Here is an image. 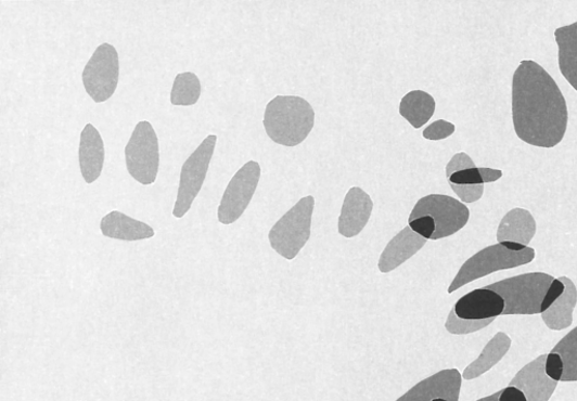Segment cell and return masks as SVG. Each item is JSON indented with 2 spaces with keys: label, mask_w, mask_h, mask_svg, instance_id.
Masks as SVG:
<instances>
[{
  "label": "cell",
  "mask_w": 577,
  "mask_h": 401,
  "mask_svg": "<svg viewBox=\"0 0 577 401\" xmlns=\"http://www.w3.org/2000/svg\"><path fill=\"white\" fill-rule=\"evenodd\" d=\"M512 122L517 138L534 147L554 148L565 137L566 100L555 79L534 61H523L513 74Z\"/></svg>",
  "instance_id": "cell-1"
},
{
  "label": "cell",
  "mask_w": 577,
  "mask_h": 401,
  "mask_svg": "<svg viewBox=\"0 0 577 401\" xmlns=\"http://www.w3.org/2000/svg\"><path fill=\"white\" fill-rule=\"evenodd\" d=\"M269 138L284 147H296L307 139L315 126V112L300 96H275L265 113Z\"/></svg>",
  "instance_id": "cell-2"
},
{
  "label": "cell",
  "mask_w": 577,
  "mask_h": 401,
  "mask_svg": "<svg viewBox=\"0 0 577 401\" xmlns=\"http://www.w3.org/2000/svg\"><path fill=\"white\" fill-rule=\"evenodd\" d=\"M535 257L536 250L522 244L504 242L487 246L460 268L449 285L448 294L451 295L464 285L489 274L530 264Z\"/></svg>",
  "instance_id": "cell-3"
},
{
  "label": "cell",
  "mask_w": 577,
  "mask_h": 401,
  "mask_svg": "<svg viewBox=\"0 0 577 401\" xmlns=\"http://www.w3.org/2000/svg\"><path fill=\"white\" fill-rule=\"evenodd\" d=\"M555 277L543 272L525 273L484 286L505 301L504 316L538 314L542 300Z\"/></svg>",
  "instance_id": "cell-4"
},
{
  "label": "cell",
  "mask_w": 577,
  "mask_h": 401,
  "mask_svg": "<svg viewBox=\"0 0 577 401\" xmlns=\"http://www.w3.org/2000/svg\"><path fill=\"white\" fill-rule=\"evenodd\" d=\"M315 197L307 195L298 200L271 228L269 241L271 247L283 259L293 261L306 246L311 234V219Z\"/></svg>",
  "instance_id": "cell-5"
},
{
  "label": "cell",
  "mask_w": 577,
  "mask_h": 401,
  "mask_svg": "<svg viewBox=\"0 0 577 401\" xmlns=\"http://www.w3.org/2000/svg\"><path fill=\"white\" fill-rule=\"evenodd\" d=\"M126 165L130 177L141 185L156 182L159 169L158 137L149 121L139 122L126 146Z\"/></svg>",
  "instance_id": "cell-6"
},
{
  "label": "cell",
  "mask_w": 577,
  "mask_h": 401,
  "mask_svg": "<svg viewBox=\"0 0 577 401\" xmlns=\"http://www.w3.org/2000/svg\"><path fill=\"white\" fill-rule=\"evenodd\" d=\"M119 77V53L106 42L97 48L81 74L84 89L95 103H104L114 95Z\"/></svg>",
  "instance_id": "cell-7"
},
{
  "label": "cell",
  "mask_w": 577,
  "mask_h": 401,
  "mask_svg": "<svg viewBox=\"0 0 577 401\" xmlns=\"http://www.w3.org/2000/svg\"><path fill=\"white\" fill-rule=\"evenodd\" d=\"M423 216L429 217L435 223L436 233L432 241H440L460 232L469 223L471 211L452 196L429 194L418 200L409 220Z\"/></svg>",
  "instance_id": "cell-8"
},
{
  "label": "cell",
  "mask_w": 577,
  "mask_h": 401,
  "mask_svg": "<svg viewBox=\"0 0 577 401\" xmlns=\"http://www.w3.org/2000/svg\"><path fill=\"white\" fill-rule=\"evenodd\" d=\"M216 143L217 135H208L183 164L178 198L175 209H172V216L176 218L181 219L190 211L195 197L204 186Z\"/></svg>",
  "instance_id": "cell-9"
},
{
  "label": "cell",
  "mask_w": 577,
  "mask_h": 401,
  "mask_svg": "<svg viewBox=\"0 0 577 401\" xmlns=\"http://www.w3.org/2000/svg\"><path fill=\"white\" fill-rule=\"evenodd\" d=\"M261 179V166L255 160L246 163L228 183L218 208L222 224L236 222L246 211Z\"/></svg>",
  "instance_id": "cell-10"
},
{
  "label": "cell",
  "mask_w": 577,
  "mask_h": 401,
  "mask_svg": "<svg viewBox=\"0 0 577 401\" xmlns=\"http://www.w3.org/2000/svg\"><path fill=\"white\" fill-rule=\"evenodd\" d=\"M373 211V200L359 186L346 193L338 217V234L345 238L358 236L368 224Z\"/></svg>",
  "instance_id": "cell-11"
},
{
  "label": "cell",
  "mask_w": 577,
  "mask_h": 401,
  "mask_svg": "<svg viewBox=\"0 0 577 401\" xmlns=\"http://www.w3.org/2000/svg\"><path fill=\"white\" fill-rule=\"evenodd\" d=\"M461 383L463 375L457 368H446L422 380L396 401H431L439 396L459 401Z\"/></svg>",
  "instance_id": "cell-12"
},
{
  "label": "cell",
  "mask_w": 577,
  "mask_h": 401,
  "mask_svg": "<svg viewBox=\"0 0 577 401\" xmlns=\"http://www.w3.org/2000/svg\"><path fill=\"white\" fill-rule=\"evenodd\" d=\"M504 309V299L498 293L486 288L461 297L453 307L457 316L467 321L498 319L502 316Z\"/></svg>",
  "instance_id": "cell-13"
},
{
  "label": "cell",
  "mask_w": 577,
  "mask_h": 401,
  "mask_svg": "<svg viewBox=\"0 0 577 401\" xmlns=\"http://www.w3.org/2000/svg\"><path fill=\"white\" fill-rule=\"evenodd\" d=\"M546 358L542 354L525 365L509 384L521 389L528 401H550L557 389L559 383L546 375Z\"/></svg>",
  "instance_id": "cell-14"
},
{
  "label": "cell",
  "mask_w": 577,
  "mask_h": 401,
  "mask_svg": "<svg viewBox=\"0 0 577 401\" xmlns=\"http://www.w3.org/2000/svg\"><path fill=\"white\" fill-rule=\"evenodd\" d=\"M78 159L85 182L98 181L104 166L105 148L101 133L92 124L86 125L80 133Z\"/></svg>",
  "instance_id": "cell-15"
},
{
  "label": "cell",
  "mask_w": 577,
  "mask_h": 401,
  "mask_svg": "<svg viewBox=\"0 0 577 401\" xmlns=\"http://www.w3.org/2000/svg\"><path fill=\"white\" fill-rule=\"evenodd\" d=\"M426 240L414 233L410 225L402 229L387 244L381 255L379 268L382 273H389L408 262L426 244Z\"/></svg>",
  "instance_id": "cell-16"
},
{
  "label": "cell",
  "mask_w": 577,
  "mask_h": 401,
  "mask_svg": "<svg viewBox=\"0 0 577 401\" xmlns=\"http://www.w3.org/2000/svg\"><path fill=\"white\" fill-rule=\"evenodd\" d=\"M100 228L104 237L124 242H138L155 236V231L150 224L120 211H112L103 217Z\"/></svg>",
  "instance_id": "cell-17"
},
{
  "label": "cell",
  "mask_w": 577,
  "mask_h": 401,
  "mask_svg": "<svg viewBox=\"0 0 577 401\" xmlns=\"http://www.w3.org/2000/svg\"><path fill=\"white\" fill-rule=\"evenodd\" d=\"M537 233V223L530 211L515 208L509 211L500 222L497 240L529 247Z\"/></svg>",
  "instance_id": "cell-18"
},
{
  "label": "cell",
  "mask_w": 577,
  "mask_h": 401,
  "mask_svg": "<svg viewBox=\"0 0 577 401\" xmlns=\"http://www.w3.org/2000/svg\"><path fill=\"white\" fill-rule=\"evenodd\" d=\"M512 339L503 332L497 333L483 349L479 357L473 361L463 372L465 380H474L492 370L509 353Z\"/></svg>",
  "instance_id": "cell-19"
},
{
  "label": "cell",
  "mask_w": 577,
  "mask_h": 401,
  "mask_svg": "<svg viewBox=\"0 0 577 401\" xmlns=\"http://www.w3.org/2000/svg\"><path fill=\"white\" fill-rule=\"evenodd\" d=\"M565 284L564 294L541 313V319L551 331H564L573 324V312L577 305V288L567 276L559 277Z\"/></svg>",
  "instance_id": "cell-20"
},
{
  "label": "cell",
  "mask_w": 577,
  "mask_h": 401,
  "mask_svg": "<svg viewBox=\"0 0 577 401\" xmlns=\"http://www.w3.org/2000/svg\"><path fill=\"white\" fill-rule=\"evenodd\" d=\"M555 40L560 70L577 92V22L556 28Z\"/></svg>",
  "instance_id": "cell-21"
},
{
  "label": "cell",
  "mask_w": 577,
  "mask_h": 401,
  "mask_svg": "<svg viewBox=\"0 0 577 401\" xmlns=\"http://www.w3.org/2000/svg\"><path fill=\"white\" fill-rule=\"evenodd\" d=\"M436 100L424 91H412L399 104V114L414 129L425 126L436 112Z\"/></svg>",
  "instance_id": "cell-22"
},
{
  "label": "cell",
  "mask_w": 577,
  "mask_h": 401,
  "mask_svg": "<svg viewBox=\"0 0 577 401\" xmlns=\"http://www.w3.org/2000/svg\"><path fill=\"white\" fill-rule=\"evenodd\" d=\"M201 82L198 77L190 72L178 74L170 92V103L176 106H191L197 103L201 96Z\"/></svg>",
  "instance_id": "cell-23"
},
{
  "label": "cell",
  "mask_w": 577,
  "mask_h": 401,
  "mask_svg": "<svg viewBox=\"0 0 577 401\" xmlns=\"http://www.w3.org/2000/svg\"><path fill=\"white\" fill-rule=\"evenodd\" d=\"M552 352L559 353L564 362L562 383L577 381V327L565 335Z\"/></svg>",
  "instance_id": "cell-24"
},
{
  "label": "cell",
  "mask_w": 577,
  "mask_h": 401,
  "mask_svg": "<svg viewBox=\"0 0 577 401\" xmlns=\"http://www.w3.org/2000/svg\"><path fill=\"white\" fill-rule=\"evenodd\" d=\"M497 319H490L486 321H467V320H461L457 316L453 308L450 310L448 314V319L446 321V329L448 333L453 335H467L473 334L476 332H479L486 327H488L490 324L496 322Z\"/></svg>",
  "instance_id": "cell-25"
},
{
  "label": "cell",
  "mask_w": 577,
  "mask_h": 401,
  "mask_svg": "<svg viewBox=\"0 0 577 401\" xmlns=\"http://www.w3.org/2000/svg\"><path fill=\"white\" fill-rule=\"evenodd\" d=\"M456 127L453 124L446 120H438L425 128L423 138L429 141H440L452 135Z\"/></svg>",
  "instance_id": "cell-26"
},
{
  "label": "cell",
  "mask_w": 577,
  "mask_h": 401,
  "mask_svg": "<svg viewBox=\"0 0 577 401\" xmlns=\"http://www.w3.org/2000/svg\"><path fill=\"white\" fill-rule=\"evenodd\" d=\"M448 182L457 185H484L479 167L457 171L448 179Z\"/></svg>",
  "instance_id": "cell-27"
},
{
  "label": "cell",
  "mask_w": 577,
  "mask_h": 401,
  "mask_svg": "<svg viewBox=\"0 0 577 401\" xmlns=\"http://www.w3.org/2000/svg\"><path fill=\"white\" fill-rule=\"evenodd\" d=\"M452 191L463 204L477 203L483 197L484 185H457L449 183Z\"/></svg>",
  "instance_id": "cell-28"
},
{
  "label": "cell",
  "mask_w": 577,
  "mask_h": 401,
  "mask_svg": "<svg viewBox=\"0 0 577 401\" xmlns=\"http://www.w3.org/2000/svg\"><path fill=\"white\" fill-rule=\"evenodd\" d=\"M546 375L552 380L560 383L564 375V362L559 353H548L544 363Z\"/></svg>",
  "instance_id": "cell-29"
},
{
  "label": "cell",
  "mask_w": 577,
  "mask_h": 401,
  "mask_svg": "<svg viewBox=\"0 0 577 401\" xmlns=\"http://www.w3.org/2000/svg\"><path fill=\"white\" fill-rule=\"evenodd\" d=\"M476 165L466 153L456 154L446 166V177L449 179L457 171L475 168Z\"/></svg>",
  "instance_id": "cell-30"
},
{
  "label": "cell",
  "mask_w": 577,
  "mask_h": 401,
  "mask_svg": "<svg viewBox=\"0 0 577 401\" xmlns=\"http://www.w3.org/2000/svg\"><path fill=\"white\" fill-rule=\"evenodd\" d=\"M564 292L565 284L560 279L555 277L542 300L540 313L544 312L548 308L555 303V301L564 294Z\"/></svg>",
  "instance_id": "cell-31"
},
{
  "label": "cell",
  "mask_w": 577,
  "mask_h": 401,
  "mask_svg": "<svg viewBox=\"0 0 577 401\" xmlns=\"http://www.w3.org/2000/svg\"><path fill=\"white\" fill-rule=\"evenodd\" d=\"M499 401H528L526 394L516 387L509 386L501 390Z\"/></svg>",
  "instance_id": "cell-32"
},
{
  "label": "cell",
  "mask_w": 577,
  "mask_h": 401,
  "mask_svg": "<svg viewBox=\"0 0 577 401\" xmlns=\"http://www.w3.org/2000/svg\"><path fill=\"white\" fill-rule=\"evenodd\" d=\"M479 171H480L484 184L495 183L503 178V171L501 169L479 167Z\"/></svg>",
  "instance_id": "cell-33"
},
{
  "label": "cell",
  "mask_w": 577,
  "mask_h": 401,
  "mask_svg": "<svg viewBox=\"0 0 577 401\" xmlns=\"http://www.w3.org/2000/svg\"><path fill=\"white\" fill-rule=\"evenodd\" d=\"M500 394H501V390L493 394H489L487 397L480 398L476 401H499Z\"/></svg>",
  "instance_id": "cell-34"
},
{
  "label": "cell",
  "mask_w": 577,
  "mask_h": 401,
  "mask_svg": "<svg viewBox=\"0 0 577 401\" xmlns=\"http://www.w3.org/2000/svg\"><path fill=\"white\" fill-rule=\"evenodd\" d=\"M431 401H451V400L447 397L439 396V397L433 398Z\"/></svg>",
  "instance_id": "cell-35"
}]
</instances>
